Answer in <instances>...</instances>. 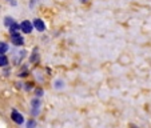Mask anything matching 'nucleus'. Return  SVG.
Instances as JSON below:
<instances>
[{"mask_svg":"<svg viewBox=\"0 0 151 128\" xmlns=\"http://www.w3.org/2000/svg\"><path fill=\"white\" fill-rule=\"evenodd\" d=\"M14 23H15L14 17H11V16H6V17H4V24H6L7 27H11Z\"/></svg>","mask_w":151,"mask_h":128,"instance_id":"6e6552de","label":"nucleus"},{"mask_svg":"<svg viewBox=\"0 0 151 128\" xmlns=\"http://www.w3.org/2000/svg\"><path fill=\"white\" fill-rule=\"evenodd\" d=\"M32 27H35V28H36L39 32H43L44 29H46V24H44V21H43L42 19H34Z\"/></svg>","mask_w":151,"mask_h":128,"instance_id":"20e7f679","label":"nucleus"},{"mask_svg":"<svg viewBox=\"0 0 151 128\" xmlns=\"http://www.w3.org/2000/svg\"><path fill=\"white\" fill-rule=\"evenodd\" d=\"M8 51V44L4 41H0V55H4Z\"/></svg>","mask_w":151,"mask_h":128,"instance_id":"0eeeda50","label":"nucleus"},{"mask_svg":"<svg viewBox=\"0 0 151 128\" xmlns=\"http://www.w3.org/2000/svg\"><path fill=\"white\" fill-rule=\"evenodd\" d=\"M35 95H36V97L39 99V97L43 96V89H35Z\"/></svg>","mask_w":151,"mask_h":128,"instance_id":"9b49d317","label":"nucleus"},{"mask_svg":"<svg viewBox=\"0 0 151 128\" xmlns=\"http://www.w3.org/2000/svg\"><path fill=\"white\" fill-rule=\"evenodd\" d=\"M32 28H34V27H32V23L29 20H23L22 24H20V29L23 31V34H31Z\"/></svg>","mask_w":151,"mask_h":128,"instance_id":"7ed1b4c3","label":"nucleus"},{"mask_svg":"<svg viewBox=\"0 0 151 128\" xmlns=\"http://www.w3.org/2000/svg\"><path fill=\"white\" fill-rule=\"evenodd\" d=\"M11 119H12V122H15L16 124H19V125L24 123L23 115L20 114V112H17L16 109H12V112H11Z\"/></svg>","mask_w":151,"mask_h":128,"instance_id":"f257e3e1","label":"nucleus"},{"mask_svg":"<svg viewBox=\"0 0 151 128\" xmlns=\"http://www.w3.org/2000/svg\"><path fill=\"white\" fill-rule=\"evenodd\" d=\"M36 127V122L34 119H31L28 123H27V128H35Z\"/></svg>","mask_w":151,"mask_h":128,"instance_id":"9d476101","label":"nucleus"},{"mask_svg":"<svg viewBox=\"0 0 151 128\" xmlns=\"http://www.w3.org/2000/svg\"><path fill=\"white\" fill-rule=\"evenodd\" d=\"M12 44L14 46H23L24 44V37L22 36V35H19V36H12Z\"/></svg>","mask_w":151,"mask_h":128,"instance_id":"39448f33","label":"nucleus"},{"mask_svg":"<svg viewBox=\"0 0 151 128\" xmlns=\"http://www.w3.org/2000/svg\"><path fill=\"white\" fill-rule=\"evenodd\" d=\"M31 105H32V115L34 116H37L40 112V107H42V103H40V100L37 99V97H35V99L31 100Z\"/></svg>","mask_w":151,"mask_h":128,"instance_id":"f03ea898","label":"nucleus"},{"mask_svg":"<svg viewBox=\"0 0 151 128\" xmlns=\"http://www.w3.org/2000/svg\"><path fill=\"white\" fill-rule=\"evenodd\" d=\"M80 1H82V3H86V1H88V0H80Z\"/></svg>","mask_w":151,"mask_h":128,"instance_id":"f8f14e48","label":"nucleus"},{"mask_svg":"<svg viewBox=\"0 0 151 128\" xmlns=\"http://www.w3.org/2000/svg\"><path fill=\"white\" fill-rule=\"evenodd\" d=\"M54 88L55 89H63L64 88V82L62 79H56L54 82Z\"/></svg>","mask_w":151,"mask_h":128,"instance_id":"423d86ee","label":"nucleus"},{"mask_svg":"<svg viewBox=\"0 0 151 128\" xmlns=\"http://www.w3.org/2000/svg\"><path fill=\"white\" fill-rule=\"evenodd\" d=\"M8 64V59L4 55H0V67H6Z\"/></svg>","mask_w":151,"mask_h":128,"instance_id":"1a4fd4ad","label":"nucleus"}]
</instances>
